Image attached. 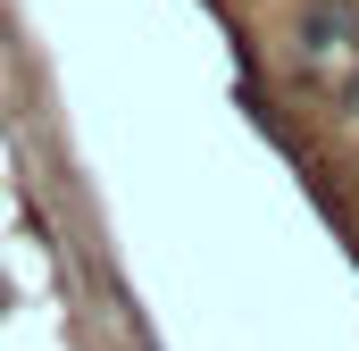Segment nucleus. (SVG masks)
Masks as SVG:
<instances>
[{
  "label": "nucleus",
  "instance_id": "obj_3",
  "mask_svg": "<svg viewBox=\"0 0 359 351\" xmlns=\"http://www.w3.org/2000/svg\"><path fill=\"white\" fill-rule=\"evenodd\" d=\"M0 318H8V276H0Z\"/></svg>",
  "mask_w": 359,
  "mask_h": 351
},
{
  "label": "nucleus",
  "instance_id": "obj_1",
  "mask_svg": "<svg viewBox=\"0 0 359 351\" xmlns=\"http://www.w3.org/2000/svg\"><path fill=\"white\" fill-rule=\"evenodd\" d=\"M301 42H309V51H359V8L309 0V8H301Z\"/></svg>",
  "mask_w": 359,
  "mask_h": 351
},
{
  "label": "nucleus",
  "instance_id": "obj_2",
  "mask_svg": "<svg viewBox=\"0 0 359 351\" xmlns=\"http://www.w3.org/2000/svg\"><path fill=\"white\" fill-rule=\"evenodd\" d=\"M343 109H351V117H359V76H351V84H343Z\"/></svg>",
  "mask_w": 359,
  "mask_h": 351
}]
</instances>
